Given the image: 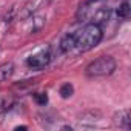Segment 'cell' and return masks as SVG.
<instances>
[{"label":"cell","instance_id":"8fae6325","mask_svg":"<svg viewBox=\"0 0 131 131\" xmlns=\"http://www.w3.org/2000/svg\"><path fill=\"white\" fill-rule=\"evenodd\" d=\"M46 19L43 16H32V26H31V32L36 34L39 31H42V28L45 26Z\"/></svg>","mask_w":131,"mask_h":131},{"label":"cell","instance_id":"5b68a950","mask_svg":"<svg viewBox=\"0 0 131 131\" xmlns=\"http://www.w3.org/2000/svg\"><path fill=\"white\" fill-rule=\"evenodd\" d=\"M113 123L119 128L123 129H129L131 128V119H129V110H120L117 113H114L113 116Z\"/></svg>","mask_w":131,"mask_h":131},{"label":"cell","instance_id":"8992f818","mask_svg":"<svg viewBox=\"0 0 131 131\" xmlns=\"http://www.w3.org/2000/svg\"><path fill=\"white\" fill-rule=\"evenodd\" d=\"M93 22L91 23H96L99 26H103L105 23H108V20L111 19V9L106 8V6H100L97 8L94 13H93Z\"/></svg>","mask_w":131,"mask_h":131},{"label":"cell","instance_id":"7c38bea8","mask_svg":"<svg viewBox=\"0 0 131 131\" xmlns=\"http://www.w3.org/2000/svg\"><path fill=\"white\" fill-rule=\"evenodd\" d=\"M73 93H74V86H73L71 83H63V85L60 86V90H59V94H60L62 99H68V97H71Z\"/></svg>","mask_w":131,"mask_h":131},{"label":"cell","instance_id":"52a82bcc","mask_svg":"<svg viewBox=\"0 0 131 131\" xmlns=\"http://www.w3.org/2000/svg\"><path fill=\"white\" fill-rule=\"evenodd\" d=\"M74 46H76V34H65L62 39H60V42H59V49H60V52H70V51H73L74 49Z\"/></svg>","mask_w":131,"mask_h":131},{"label":"cell","instance_id":"5bb4252c","mask_svg":"<svg viewBox=\"0 0 131 131\" xmlns=\"http://www.w3.org/2000/svg\"><path fill=\"white\" fill-rule=\"evenodd\" d=\"M34 99H36V102L39 103V105H46V102H48V96H46V93H37V94H34Z\"/></svg>","mask_w":131,"mask_h":131},{"label":"cell","instance_id":"3957f363","mask_svg":"<svg viewBox=\"0 0 131 131\" xmlns=\"http://www.w3.org/2000/svg\"><path fill=\"white\" fill-rule=\"evenodd\" d=\"M51 59H52V54H51V48L48 46L46 49H42V51L29 56L26 59V65L31 70H43L49 65Z\"/></svg>","mask_w":131,"mask_h":131},{"label":"cell","instance_id":"9c48e42d","mask_svg":"<svg viewBox=\"0 0 131 131\" xmlns=\"http://www.w3.org/2000/svg\"><path fill=\"white\" fill-rule=\"evenodd\" d=\"M14 74V63L13 62H5L0 65V82L8 80Z\"/></svg>","mask_w":131,"mask_h":131},{"label":"cell","instance_id":"ba28073f","mask_svg":"<svg viewBox=\"0 0 131 131\" xmlns=\"http://www.w3.org/2000/svg\"><path fill=\"white\" fill-rule=\"evenodd\" d=\"M99 119H102V113L99 110H88V111H83L79 116V120L80 122H86V123H94Z\"/></svg>","mask_w":131,"mask_h":131},{"label":"cell","instance_id":"277c9868","mask_svg":"<svg viewBox=\"0 0 131 131\" xmlns=\"http://www.w3.org/2000/svg\"><path fill=\"white\" fill-rule=\"evenodd\" d=\"M40 6V0H29L23 5V8H20V11H17V20H26L31 19L34 16V13L39 9Z\"/></svg>","mask_w":131,"mask_h":131},{"label":"cell","instance_id":"30bf717a","mask_svg":"<svg viewBox=\"0 0 131 131\" xmlns=\"http://www.w3.org/2000/svg\"><path fill=\"white\" fill-rule=\"evenodd\" d=\"M129 13H131L129 2H128V0H122V3L119 5V8H117V11H116L117 17L122 19V20H126V19L129 17Z\"/></svg>","mask_w":131,"mask_h":131},{"label":"cell","instance_id":"4fadbf2b","mask_svg":"<svg viewBox=\"0 0 131 131\" xmlns=\"http://www.w3.org/2000/svg\"><path fill=\"white\" fill-rule=\"evenodd\" d=\"M16 17H17V8H16V6H11L9 11H6V14H5V22L9 23V22H13Z\"/></svg>","mask_w":131,"mask_h":131},{"label":"cell","instance_id":"6da1fadb","mask_svg":"<svg viewBox=\"0 0 131 131\" xmlns=\"http://www.w3.org/2000/svg\"><path fill=\"white\" fill-rule=\"evenodd\" d=\"M102 39H103L102 26H99L96 23H88L76 32V46L74 48L79 52H86V51L96 48Z\"/></svg>","mask_w":131,"mask_h":131},{"label":"cell","instance_id":"7a4b0ae2","mask_svg":"<svg viewBox=\"0 0 131 131\" xmlns=\"http://www.w3.org/2000/svg\"><path fill=\"white\" fill-rule=\"evenodd\" d=\"M117 63L111 56H100L99 59L93 60L85 68V74L88 77H105L116 71Z\"/></svg>","mask_w":131,"mask_h":131}]
</instances>
